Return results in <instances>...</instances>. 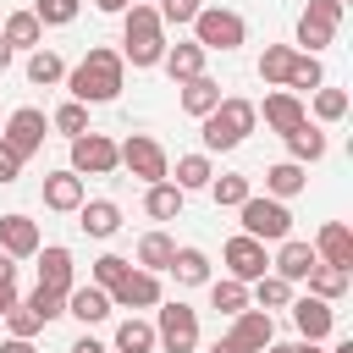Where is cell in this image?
Masks as SVG:
<instances>
[{
    "label": "cell",
    "mask_w": 353,
    "mask_h": 353,
    "mask_svg": "<svg viewBox=\"0 0 353 353\" xmlns=\"http://www.w3.org/2000/svg\"><path fill=\"white\" fill-rule=\"evenodd\" d=\"M121 83H127V61H121V50H105V44H94L66 72V88H72L77 105H105V99L121 94Z\"/></svg>",
    "instance_id": "obj_1"
},
{
    "label": "cell",
    "mask_w": 353,
    "mask_h": 353,
    "mask_svg": "<svg viewBox=\"0 0 353 353\" xmlns=\"http://www.w3.org/2000/svg\"><path fill=\"white\" fill-rule=\"evenodd\" d=\"M160 55H165V22L154 6L132 0L121 11V61L127 66H160Z\"/></svg>",
    "instance_id": "obj_2"
},
{
    "label": "cell",
    "mask_w": 353,
    "mask_h": 353,
    "mask_svg": "<svg viewBox=\"0 0 353 353\" xmlns=\"http://www.w3.org/2000/svg\"><path fill=\"white\" fill-rule=\"evenodd\" d=\"M199 127H204V154H221V149H237L259 127V110H254V99H221Z\"/></svg>",
    "instance_id": "obj_3"
},
{
    "label": "cell",
    "mask_w": 353,
    "mask_h": 353,
    "mask_svg": "<svg viewBox=\"0 0 353 353\" xmlns=\"http://www.w3.org/2000/svg\"><path fill=\"white\" fill-rule=\"evenodd\" d=\"M193 28V44L210 55V50H221V55H232L243 39H248V28H243V17L237 11H226V6H199V17L188 22Z\"/></svg>",
    "instance_id": "obj_4"
},
{
    "label": "cell",
    "mask_w": 353,
    "mask_h": 353,
    "mask_svg": "<svg viewBox=\"0 0 353 353\" xmlns=\"http://www.w3.org/2000/svg\"><path fill=\"white\" fill-rule=\"evenodd\" d=\"M237 215H243V237H254V243H281V237H292V210H287L281 199L248 193V199L237 204Z\"/></svg>",
    "instance_id": "obj_5"
},
{
    "label": "cell",
    "mask_w": 353,
    "mask_h": 353,
    "mask_svg": "<svg viewBox=\"0 0 353 353\" xmlns=\"http://www.w3.org/2000/svg\"><path fill=\"white\" fill-rule=\"evenodd\" d=\"M154 347H165V353H193V347H199V309H188L182 298L154 303Z\"/></svg>",
    "instance_id": "obj_6"
},
{
    "label": "cell",
    "mask_w": 353,
    "mask_h": 353,
    "mask_svg": "<svg viewBox=\"0 0 353 353\" xmlns=\"http://www.w3.org/2000/svg\"><path fill=\"white\" fill-rule=\"evenodd\" d=\"M121 149V165L143 182V188H154V182H171V154H165V143L160 138H149V132H132L127 143H116Z\"/></svg>",
    "instance_id": "obj_7"
},
{
    "label": "cell",
    "mask_w": 353,
    "mask_h": 353,
    "mask_svg": "<svg viewBox=\"0 0 353 353\" xmlns=\"http://www.w3.org/2000/svg\"><path fill=\"white\" fill-rule=\"evenodd\" d=\"M44 132H50V116L33 110V105H22V110H11V116L0 121V143H6L17 160L39 154V149H44Z\"/></svg>",
    "instance_id": "obj_8"
},
{
    "label": "cell",
    "mask_w": 353,
    "mask_h": 353,
    "mask_svg": "<svg viewBox=\"0 0 353 353\" xmlns=\"http://www.w3.org/2000/svg\"><path fill=\"white\" fill-rule=\"evenodd\" d=\"M121 165V149H116V138H105V132H83V138H72V165L66 171H77V176H110Z\"/></svg>",
    "instance_id": "obj_9"
},
{
    "label": "cell",
    "mask_w": 353,
    "mask_h": 353,
    "mask_svg": "<svg viewBox=\"0 0 353 353\" xmlns=\"http://www.w3.org/2000/svg\"><path fill=\"white\" fill-rule=\"evenodd\" d=\"M342 11L347 6H336V0H309L303 6V17H298V55H314V50H325L331 39H336V28H342Z\"/></svg>",
    "instance_id": "obj_10"
},
{
    "label": "cell",
    "mask_w": 353,
    "mask_h": 353,
    "mask_svg": "<svg viewBox=\"0 0 353 353\" xmlns=\"http://www.w3.org/2000/svg\"><path fill=\"white\" fill-rule=\"evenodd\" d=\"M154 303H165V287H160V276H149L138 265L110 287V309H154Z\"/></svg>",
    "instance_id": "obj_11"
},
{
    "label": "cell",
    "mask_w": 353,
    "mask_h": 353,
    "mask_svg": "<svg viewBox=\"0 0 353 353\" xmlns=\"http://www.w3.org/2000/svg\"><path fill=\"white\" fill-rule=\"evenodd\" d=\"M221 259H226V276L232 281H259L265 270H270V254H265V243H254V237H232L226 248H221Z\"/></svg>",
    "instance_id": "obj_12"
},
{
    "label": "cell",
    "mask_w": 353,
    "mask_h": 353,
    "mask_svg": "<svg viewBox=\"0 0 353 353\" xmlns=\"http://www.w3.org/2000/svg\"><path fill=\"white\" fill-rule=\"evenodd\" d=\"M33 259H39V287H44V292H55V298H66V292L77 287V265H72V248H61V243H50V248H39Z\"/></svg>",
    "instance_id": "obj_13"
},
{
    "label": "cell",
    "mask_w": 353,
    "mask_h": 353,
    "mask_svg": "<svg viewBox=\"0 0 353 353\" xmlns=\"http://www.w3.org/2000/svg\"><path fill=\"white\" fill-rule=\"evenodd\" d=\"M226 342H237L243 353H265V347L276 342V320H270L265 309H243V314H232Z\"/></svg>",
    "instance_id": "obj_14"
},
{
    "label": "cell",
    "mask_w": 353,
    "mask_h": 353,
    "mask_svg": "<svg viewBox=\"0 0 353 353\" xmlns=\"http://www.w3.org/2000/svg\"><path fill=\"white\" fill-rule=\"evenodd\" d=\"M254 110H259V116H265V127H270V132H281V138H287V132H298V127L309 121L303 99H298V94H287V88L265 94V105H254Z\"/></svg>",
    "instance_id": "obj_15"
},
{
    "label": "cell",
    "mask_w": 353,
    "mask_h": 353,
    "mask_svg": "<svg viewBox=\"0 0 353 353\" xmlns=\"http://www.w3.org/2000/svg\"><path fill=\"white\" fill-rule=\"evenodd\" d=\"M287 309H292L298 342H320V336H331V325H336V309H331L325 298H292Z\"/></svg>",
    "instance_id": "obj_16"
},
{
    "label": "cell",
    "mask_w": 353,
    "mask_h": 353,
    "mask_svg": "<svg viewBox=\"0 0 353 353\" xmlns=\"http://www.w3.org/2000/svg\"><path fill=\"white\" fill-rule=\"evenodd\" d=\"M39 248H44V237H39V221L33 215H0V254L33 259Z\"/></svg>",
    "instance_id": "obj_17"
},
{
    "label": "cell",
    "mask_w": 353,
    "mask_h": 353,
    "mask_svg": "<svg viewBox=\"0 0 353 353\" xmlns=\"http://www.w3.org/2000/svg\"><path fill=\"white\" fill-rule=\"evenodd\" d=\"M314 265H320V259H314V248H309L303 237H281V248H276V259H270V276H281V281H309Z\"/></svg>",
    "instance_id": "obj_18"
},
{
    "label": "cell",
    "mask_w": 353,
    "mask_h": 353,
    "mask_svg": "<svg viewBox=\"0 0 353 353\" xmlns=\"http://www.w3.org/2000/svg\"><path fill=\"white\" fill-rule=\"evenodd\" d=\"M309 248H314V259H320V265H342V270H353V232H347L342 221H325V226H320V237H314Z\"/></svg>",
    "instance_id": "obj_19"
},
{
    "label": "cell",
    "mask_w": 353,
    "mask_h": 353,
    "mask_svg": "<svg viewBox=\"0 0 353 353\" xmlns=\"http://www.w3.org/2000/svg\"><path fill=\"white\" fill-rule=\"evenodd\" d=\"M66 314L83 320V325H99V320H110L116 309H110V292L88 281V287H72V292H66Z\"/></svg>",
    "instance_id": "obj_20"
},
{
    "label": "cell",
    "mask_w": 353,
    "mask_h": 353,
    "mask_svg": "<svg viewBox=\"0 0 353 353\" xmlns=\"http://www.w3.org/2000/svg\"><path fill=\"white\" fill-rule=\"evenodd\" d=\"M77 204H83V176L77 171H50L44 176V210L77 215Z\"/></svg>",
    "instance_id": "obj_21"
},
{
    "label": "cell",
    "mask_w": 353,
    "mask_h": 353,
    "mask_svg": "<svg viewBox=\"0 0 353 353\" xmlns=\"http://www.w3.org/2000/svg\"><path fill=\"white\" fill-rule=\"evenodd\" d=\"M160 66H165L171 83H193V77H204V50H199L193 39H188V44H165Z\"/></svg>",
    "instance_id": "obj_22"
},
{
    "label": "cell",
    "mask_w": 353,
    "mask_h": 353,
    "mask_svg": "<svg viewBox=\"0 0 353 353\" xmlns=\"http://www.w3.org/2000/svg\"><path fill=\"white\" fill-rule=\"evenodd\" d=\"M77 226H83L88 237H116L121 204H110V199H83V204H77Z\"/></svg>",
    "instance_id": "obj_23"
},
{
    "label": "cell",
    "mask_w": 353,
    "mask_h": 353,
    "mask_svg": "<svg viewBox=\"0 0 353 353\" xmlns=\"http://www.w3.org/2000/svg\"><path fill=\"white\" fill-rule=\"evenodd\" d=\"M303 188H309V171L292 165V160H276V165L265 171V199H281V204H287V199L303 193Z\"/></svg>",
    "instance_id": "obj_24"
},
{
    "label": "cell",
    "mask_w": 353,
    "mask_h": 353,
    "mask_svg": "<svg viewBox=\"0 0 353 353\" xmlns=\"http://www.w3.org/2000/svg\"><path fill=\"white\" fill-rule=\"evenodd\" d=\"M176 88H182V110H188V116H199V121L221 105V83H215L210 72H204V77H193V83H176Z\"/></svg>",
    "instance_id": "obj_25"
},
{
    "label": "cell",
    "mask_w": 353,
    "mask_h": 353,
    "mask_svg": "<svg viewBox=\"0 0 353 353\" xmlns=\"http://www.w3.org/2000/svg\"><path fill=\"white\" fill-rule=\"evenodd\" d=\"M171 259H176V243H171L165 232H143V237H138V270L160 276V270H171Z\"/></svg>",
    "instance_id": "obj_26"
},
{
    "label": "cell",
    "mask_w": 353,
    "mask_h": 353,
    "mask_svg": "<svg viewBox=\"0 0 353 353\" xmlns=\"http://www.w3.org/2000/svg\"><path fill=\"white\" fill-rule=\"evenodd\" d=\"M0 39H6L11 50H39V44H44V28H39L33 11H11L6 28H0Z\"/></svg>",
    "instance_id": "obj_27"
},
{
    "label": "cell",
    "mask_w": 353,
    "mask_h": 353,
    "mask_svg": "<svg viewBox=\"0 0 353 353\" xmlns=\"http://www.w3.org/2000/svg\"><path fill=\"white\" fill-rule=\"evenodd\" d=\"M287 160L292 165H314V160H325V132L320 127H298V132H287Z\"/></svg>",
    "instance_id": "obj_28"
},
{
    "label": "cell",
    "mask_w": 353,
    "mask_h": 353,
    "mask_svg": "<svg viewBox=\"0 0 353 353\" xmlns=\"http://www.w3.org/2000/svg\"><path fill=\"white\" fill-rule=\"evenodd\" d=\"M171 276H176V287H210V254L204 248H176Z\"/></svg>",
    "instance_id": "obj_29"
},
{
    "label": "cell",
    "mask_w": 353,
    "mask_h": 353,
    "mask_svg": "<svg viewBox=\"0 0 353 353\" xmlns=\"http://www.w3.org/2000/svg\"><path fill=\"white\" fill-rule=\"evenodd\" d=\"M347 287H353V270H342V265H314V270H309V298L336 303Z\"/></svg>",
    "instance_id": "obj_30"
},
{
    "label": "cell",
    "mask_w": 353,
    "mask_h": 353,
    "mask_svg": "<svg viewBox=\"0 0 353 353\" xmlns=\"http://www.w3.org/2000/svg\"><path fill=\"white\" fill-rule=\"evenodd\" d=\"M28 83H39V88H55V83H66V61L55 55V50H28Z\"/></svg>",
    "instance_id": "obj_31"
},
{
    "label": "cell",
    "mask_w": 353,
    "mask_h": 353,
    "mask_svg": "<svg viewBox=\"0 0 353 353\" xmlns=\"http://www.w3.org/2000/svg\"><path fill=\"white\" fill-rule=\"evenodd\" d=\"M182 199H188V193H182L176 182H154V188H143V210H149L154 221H176V215H182Z\"/></svg>",
    "instance_id": "obj_32"
},
{
    "label": "cell",
    "mask_w": 353,
    "mask_h": 353,
    "mask_svg": "<svg viewBox=\"0 0 353 353\" xmlns=\"http://www.w3.org/2000/svg\"><path fill=\"white\" fill-rule=\"evenodd\" d=\"M116 353H154V325L138 320V314H127L116 325Z\"/></svg>",
    "instance_id": "obj_33"
},
{
    "label": "cell",
    "mask_w": 353,
    "mask_h": 353,
    "mask_svg": "<svg viewBox=\"0 0 353 353\" xmlns=\"http://www.w3.org/2000/svg\"><path fill=\"white\" fill-rule=\"evenodd\" d=\"M292 44H265V55H259V77L270 83V88H287V72H292Z\"/></svg>",
    "instance_id": "obj_34"
},
{
    "label": "cell",
    "mask_w": 353,
    "mask_h": 353,
    "mask_svg": "<svg viewBox=\"0 0 353 353\" xmlns=\"http://www.w3.org/2000/svg\"><path fill=\"white\" fill-rule=\"evenodd\" d=\"M210 309H221V314H243V309H248V281H232V276L210 281Z\"/></svg>",
    "instance_id": "obj_35"
},
{
    "label": "cell",
    "mask_w": 353,
    "mask_h": 353,
    "mask_svg": "<svg viewBox=\"0 0 353 353\" xmlns=\"http://www.w3.org/2000/svg\"><path fill=\"white\" fill-rule=\"evenodd\" d=\"M210 176H215L210 154H182V160H176V188H182V193H193V188H210Z\"/></svg>",
    "instance_id": "obj_36"
},
{
    "label": "cell",
    "mask_w": 353,
    "mask_h": 353,
    "mask_svg": "<svg viewBox=\"0 0 353 353\" xmlns=\"http://www.w3.org/2000/svg\"><path fill=\"white\" fill-rule=\"evenodd\" d=\"M254 303H259L265 314H270V309H287V303H292V281H281V276L265 270V276L254 281Z\"/></svg>",
    "instance_id": "obj_37"
},
{
    "label": "cell",
    "mask_w": 353,
    "mask_h": 353,
    "mask_svg": "<svg viewBox=\"0 0 353 353\" xmlns=\"http://www.w3.org/2000/svg\"><path fill=\"white\" fill-rule=\"evenodd\" d=\"M325 83V66L314 55H292V72H287V94H303V88H320Z\"/></svg>",
    "instance_id": "obj_38"
},
{
    "label": "cell",
    "mask_w": 353,
    "mask_h": 353,
    "mask_svg": "<svg viewBox=\"0 0 353 353\" xmlns=\"http://www.w3.org/2000/svg\"><path fill=\"white\" fill-rule=\"evenodd\" d=\"M248 193H254V182H248V176H210V199H215L221 210H237Z\"/></svg>",
    "instance_id": "obj_39"
},
{
    "label": "cell",
    "mask_w": 353,
    "mask_h": 353,
    "mask_svg": "<svg viewBox=\"0 0 353 353\" xmlns=\"http://www.w3.org/2000/svg\"><path fill=\"white\" fill-rule=\"evenodd\" d=\"M50 127H55V132H66V138H83V132H88V105L66 99V105L50 116Z\"/></svg>",
    "instance_id": "obj_40"
},
{
    "label": "cell",
    "mask_w": 353,
    "mask_h": 353,
    "mask_svg": "<svg viewBox=\"0 0 353 353\" xmlns=\"http://www.w3.org/2000/svg\"><path fill=\"white\" fill-rule=\"evenodd\" d=\"M77 6L83 0H33V17H39V28H66L77 17Z\"/></svg>",
    "instance_id": "obj_41"
},
{
    "label": "cell",
    "mask_w": 353,
    "mask_h": 353,
    "mask_svg": "<svg viewBox=\"0 0 353 353\" xmlns=\"http://www.w3.org/2000/svg\"><path fill=\"white\" fill-rule=\"evenodd\" d=\"M347 116V94L342 88H314V121H342Z\"/></svg>",
    "instance_id": "obj_42"
},
{
    "label": "cell",
    "mask_w": 353,
    "mask_h": 353,
    "mask_svg": "<svg viewBox=\"0 0 353 353\" xmlns=\"http://www.w3.org/2000/svg\"><path fill=\"white\" fill-rule=\"evenodd\" d=\"M127 270H132V259H121V254H99V259H94V287H105V292H110Z\"/></svg>",
    "instance_id": "obj_43"
},
{
    "label": "cell",
    "mask_w": 353,
    "mask_h": 353,
    "mask_svg": "<svg viewBox=\"0 0 353 353\" xmlns=\"http://www.w3.org/2000/svg\"><path fill=\"white\" fill-rule=\"evenodd\" d=\"M22 303H28V309H33V314H39V320H44V325H50V320H61V314H66V298H55V292H44V287H33V292H28V298H22Z\"/></svg>",
    "instance_id": "obj_44"
},
{
    "label": "cell",
    "mask_w": 353,
    "mask_h": 353,
    "mask_svg": "<svg viewBox=\"0 0 353 353\" xmlns=\"http://www.w3.org/2000/svg\"><path fill=\"white\" fill-rule=\"evenodd\" d=\"M6 325H11V336H22V342H33V336L44 331V320H39V314H33L28 303H17V309L6 314Z\"/></svg>",
    "instance_id": "obj_45"
},
{
    "label": "cell",
    "mask_w": 353,
    "mask_h": 353,
    "mask_svg": "<svg viewBox=\"0 0 353 353\" xmlns=\"http://www.w3.org/2000/svg\"><path fill=\"white\" fill-rule=\"evenodd\" d=\"M199 6H204V0H160L154 11H160V22H176V28H188V22L199 17Z\"/></svg>",
    "instance_id": "obj_46"
},
{
    "label": "cell",
    "mask_w": 353,
    "mask_h": 353,
    "mask_svg": "<svg viewBox=\"0 0 353 353\" xmlns=\"http://www.w3.org/2000/svg\"><path fill=\"white\" fill-rule=\"evenodd\" d=\"M17 176H22V160H17V154L0 143V188H6V182H17Z\"/></svg>",
    "instance_id": "obj_47"
},
{
    "label": "cell",
    "mask_w": 353,
    "mask_h": 353,
    "mask_svg": "<svg viewBox=\"0 0 353 353\" xmlns=\"http://www.w3.org/2000/svg\"><path fill=\"white\" fill-rule=\"evenodd\" d=\"M265 353H320V342H270Z\"/></svg>",
    "instance_id": "obj_48"
},
{
    "label": "cell",
    "mask_w": 353,
    "mask_h": 353,
    "mask_svg": "<svg viewBox=\"0 0 353 353\" xmlns=\"http://www.w3.org/2000/svg\"><path fill=\"white\" fill-rule=\"evenodd\" d=\"M17 303H22V298H17V281H6V287H0V320H6Z\"/></svg>",
    "instance_id": "obj_49"
},
{
    "label": "cell",
    "mask_w": 353,
    "mask_h": 353,
    "mask_svg": "<svg viewBox=\"0 0 353 353\" xmlns=\"http://www.w3.org/2000/svg\"><path fill=\"white\" fill-rule=\"evenodd\" d=\"M0 353H39V347H33V342H22V336H6V342H0Z\"/></svg>",
    "instance_id": "obj_50"
},
{
    "label": "cell",
    "mask_w": 353,
    "mask_h": 353,
    "mask_svg": "<svg viewBox=\"0 0 353 353\" xmlns=\"http://www.w3.org/2000/svg\"><path fill=\"white\" fill-rule=\"evenodd\" d=\"M72 353H110V347H105V342H94V336H77V342H72Z\"/></svg>",
    "instance_id": "obj_51"
},
{
    "label": "cell",
    "mask_w": 353,
    "mask_h": 353,
    "mask_svg": "<svg viewBox=\"0 0 353 353\" xmlns=\"http://www.w3.org/2000/svg\"><path fill=\"white\" fill-rule=\"evenodd\" d=\"M6 281H17V259H11V254H0V287H6Z\"/></svg>",
    "instance_id": "obj_52"
},
{
    "label": "cell",
    "mask_w": 353,
    "mask_h": 353,
    "mask_svg": "<svg viewBox=\"0 0 353 353\" xmlns=\"http://www.w3.org/2000/svg\"><path fill=\"white\" fill-rule=\"evenodd\" d=\"M94 6H99V11H116V17H121V11L132 6V0H94Z\"/></svg>",
    "instance_id": "obj_53"
},
{
    "label": "cell",
    "mask_w": 353,
    "mask_h": 353,
    "mask_svg": "<svg viewBox=\"0 0 353 353\" xmlns=\"http://www.w3.org/2000/svg\"><path fill=\"white\" fill-rule=\"evenodd\" d=\"M210 353H243V347H237V342H226V336H221V342H215V347H210Z\"/></svg>",
    "instance_id": "obj_54"
},
{
    "label": "cell",
    "mask_w": 353,
    "mask_h": 353,
    "mask_svg": "<svg viewBox=\"0 0 353 353\" xmlns=\"http://www.w3.org/2000/svg\"><path fill=\"white\" fill-rule=\"evenodd\" d=\"M11 55H17V50H11V44H6V39H0V72H6V66H11Z\"/></svg>",
    "instance_id": "obj_55"
},
{
    "label": "cell",
    "mask_w": 353,
    "mask_h": 353,
    "mask_svg": "<svg viewBox=\"0 0 353 353\" xmlns=\"http://www.w3.org/2000/svg\"><path fill=\"white\" fill-rule=\"evenodd\" d=\"M331 353H353V336H347V342H336V347H331Z\"/></svg>",
    "instance_id": "obj_56"
},
{
    "label": "cell",
    "mask_w": 353,
    "mask_h": 353,
    "mask_svg": "<svg viewBox=\"0 0 353 353\" xmlns=\"http://www.w3.org/2000/svg\"><path fill=\"white\" fill-rule=\"evenodd\" d=\"M336 6H347V0H336Z\"/></svg>",
    "instance_id": "obj_57"
}]
</instances>
